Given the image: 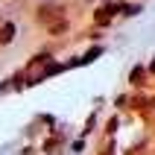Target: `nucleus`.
Returning <instances> with one entry per match:
<instances>
[{"mask_svg":"<svg viewBox=\"0 0 155 155\" xmlns=\"http://www.w3.org/2000/svg\"><path fill=\"white\" fill-rule=\"evenodd\" d=\"M15 38V26L12 24H0V41H12Z\"/></svg>","mask_w":155,"mask_h":155,"instance_id":"nucleus-1","label":"nucleus"}]
</instances>
